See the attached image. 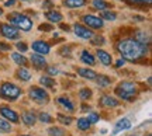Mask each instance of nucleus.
<instances>
[{
	"mask_svg": "<svg viewBox=\"0 0 152 136\" xmlns=\"http://www.w3.org/2000/svg\"><path fill=\"white\" fill-rule=\"evenodd\" d=\"M96 82H97V84L100 87H107L110 83H111V80L107 76H96Z\"/></svg>",
	"mask_w": 152,
	"mask_h": 136,
	"instance_id": "cd10ccee",
	"label": "nucleus"
},
{
	"mask_svg": "<svg viewBox=\"0 0 152 136\" xmlns=\"http://www.w3.org/2000/svg\"><path fill=\"white\" fill-rule=\"evenodd\" d=\"M138 93V87H137L135 83L131 82H123L120 83L117 88H115V94L118 95L120 98L123 100H127V101H134V97Z\"/></svg>",
	"mask_w": 152,
	"mask_h": 136,
	"instance_id": "f03ea898",
	"label": "nucleus"
},
{
	"mask_svg": "<svg viewBox=\"0 0 152 136\" xmlns=\"http://www.w3.org/2000/svg\"><path fill=\"white\" fill-rule=\"evenodd\" d=\"M42 6H44V7H51V6H52V3H51L49 0H47V1H44V3H42Z\"/></svg>",
	"mask_w": 152,
	"mask_h": 136,
	"instance_id": "c03bdc74",
	"label": "nucleus"
},
{
	"mask_svg": "<svg viewBox=\"0 0 152 136\" xmlns=\"http://www.w3.org/2000/svg\"><path fill=\"white\" fill-rule=\"evenodd\" d=\"M23 1H28V0H23Z\"/></svg>",
	"mask_w": 152,
	"mask_h": 136,
	"instance_id": "8fccbe9b",
	"label": "nucleus"
},
{
	"mask_svg": "<svg viewBox=\"0 0 152 136\" xmlns=\"http://www.w3.org/2000/svg\"><path fill=\"white\" fill-rule=\"evenodd\" d=\"M82 109H83V111H87V109H89V107H87V105H83V107H82Z\"/></svg>",
	"mask_w": 152,
	"mask_h": 136,
	"instance_id": "49530a36",
	"label": "nucleus"
},
{
	"mask_svg": "<svg viewBox=\"0 0 152 136\" xmlns=\"http://www.w3.org/2000/svg\"><path fill=\"white\" fill-rule=\"evenodd\" d=\"M100 18L102 20H107V21H114L117 18V14L113 13V11H109V10H103L102 14H100Z\"/></svg>",
	"mask_w": 152,
	"mask_h": 136,
	"instance_id": "a878e982",
	"label": "nucleus"
},
{
	"mask_svg": "<svg viewBox=\"0 0 152 136\" xmlns=\"http://www.w3.org/2000/svg\"><path fill=\"white\" fill-rule=\"evenodd\" d=\"M90 126H92V124L87 121V118H79V119H77V129H80V131H87Z\"/></svg>",
	"mask_w": 152,
	"mask_h": 136,
	"instance_id": "bb28decb",
	"label": "nucleus"
},
{
	"mask_svg": "<svg viewBox=\"0 0 152 136\" xmlns=\"http://www.w3.org/2000/svg\"><path fill=\"white\" fill-rule=\"evenodd\" d=\"M21 119H23V122H24L26 125L33 126L34 124H35V121H37V116L34 115L33 111H26V112L21 115Z\"/></svg>",
	"mask_w": 152,
	"mask_h": 136,
	"instance_id": "2eb2a0df",
	"label": "nucleus"
},
{
	"mask_svg": "<svg viewBox=\"0 0 152 136\" xmlns=\"http://www.w3.org/2000/svg\"><path fill=\"white\" fill-rule=\"evenodd\" d=\"M31 62H33V65L35 66L37 69H42V67L47 66V60H45V58L39 54H33L31 55Z\"/></svg>",
	"mask_w": 152,
	"mask_h": 136,
	"instance_id": "ddd939ff",
	"label": "nucleus"
},
{
	"mask_svg": "<svg viewBox=\"0 0 152 136\" xmlns=\"http://www.w3.org/2000/svg\"><path fill=\"white\" fill-rule=\"evenodd\" d=\"M38 118H39V121L42 122V124H51L52 122V116L49 114H47V112H41V114L38 115Z\"/></svg>",
	"mask_w": 152,
	"mask_h": 136,
	"instance_id": "473e14b6",
	"label": "nucleus"
},
{
	"mask_svg": "<svg viewBox=\"0 0 152 136\" xmlns=\"http://www.w3.org/2000/svg\"><path fill=\"white\" fill-rule=\"evenodd\" d=\"M131 128V122L130 119H127V118H123V119H120L117 124H115V128H114V131L111 135H117L120 131H127V129H130Z\"/></svg>",
	"mask_w": 152,
	"mask_h": 136,
	"instance_id": "f8f14e48",
	"label": "nucleus"
},
{
	"mask_svg": "<svg viewBox=\"0 0 152 136\" xmlns=\"http://www.w3.org/2000/svg\"><path fill=\"white\" fill-rule=\"evenodd\" d=\"M48 135L49 136H65V131L62 128L54 126V128H49L48 129Z\"/></svg>",
	"mask_w": 152,
	"mask_h": 136,
	"instance_id": "c85d7f7f",
	"label": "nucleus"
},
{
	"mask_svg": "<svg viewBox=\"0 0 152 136\" xmlns=\"http://www.w3.org/2000/svg\"><path fill=\"white\" fill-rule=\"evenodd\" d=\"M33 49L39 55H48L49 51H51V46H49L48 42H45V41H35L33 42Z\"/></svg>",
	"mask_w": 152,
	"mask_h": 136,
	"instance_id": "9d476101",
	"label": "nucleus"
},
{
	"mask_svg": "<svg viewBox=\"0 0 152 136\" xmlns=\"http://www.w3.org/2000/svg\"><path fill=\"white\" fill-rule=\"evenodd\" d=\"M10 45H6L4 42H0V51H10Z\"/></svg>",
	"mask_w": 152,
	"mask_h": 136,
	"instance_id": "58836bf2",
	"label": "nucleus"
},
{
	"mask_svg": "<svg viewBox=\"0 0 152 136\" xmlns=\"http://www.w3.org/2000/svg\"><path fill=\"white\" fill-rule=\"evenodd\" d=\"M39 30H41V31H51V30H52V27H51V25H39Z\"/></svg>",
	"mask_w": 152,
	"mask_h": 136,
	"instance_id": "a19ab883",
	"label": "nucleus"
},
{
	"mask_svg": "<svg viewBox=\"0 0 152 136\" xmlns=\"http://www.w3.org/2000/svg\"><path fill=\"white\" fill-rule=\"evenodd\" d=\"M4 4H6V7H13V6L16 4V0H7Z\"/></svg>",
	"mask_w": 152,
	"mask_h": 136,
	"instance_id": "79ce46f5",
	"label": "nucleus"
},
{
	"mask_svg": "<svg viewBox=\"0 0 152 136\" xmlns=\"http://www.w3.org/2000/svg\"><path fill=\"white\" fill-rule=\"evenodd\" d=\"M17 77H18L20 80H23V82H28V80L31 79V73H30L26 67H21V69H18V72H17Z\"/></svg>",
	"mask_w": 152,
	"mask_h": 136,
	"instance_id": "5701e85b",
	"label": "nucleus"
},
{
	"mask_svg": "<svg viewBox=\"0 0 152 136\" xmlns=\"http://www.w3.org/2000/svg\"><path fill=\"white\" fill-rule=\"evenodd\" d=\"M0 34L7 39H17L20 37V33L16 27L11 24H0Z\"/></svg>",
	"mask_w": 152,
	"mask_h": 136,
	"instance_id": "423d86ee",
	"label": "nucleus"
},
{
	"mask_svg": "<svg viewBox=\"0 0 152 136\" xmlns=\"http://www.w3.org/2000/svg\"><path fill=\"white\" fill-rule=\"evenodd\" d=\"M79 97H80V100H83V101L89 100V98L92 97V90H89V88H82L80 91H79Z\"/></svg>",
	"mask_w": 152,
	"mask_h": 136,
	"instance_id": "7c9ffc66",
	"label": "nucleus"
},
{
	"mask_svg": "<svg viewBox=\"0 0 152 136\" xmlns=\"http://www.w3.org/2000/svg\"><path fill=\"white\" fill-rule=\"evenodd\" d=\"M100 104L103 107H107V108H113V107H117L120 103H118V100H115L111 95H103V97L100 98Z\"/></svg>",
	"mask_w": 152,
	"mask_h": 136,
	"instance_id": "4468645a",
	"label": "nucleus"
},
{
	"mask_svg": "<svg viewBox=\"0 0 152 136\" xmlns=\"http://www.w3.org/2000/svg\"><path fill=\"white\" fill-rule=\"evenodd\" d=\"M56 119L59 121L61 124H64V125H71L72 122H73V118H72V116H65V115H62V114H58Z\"/></svg>",
	"mask_w": 152,
	"mask_h": 136,
	"instance_id": "c756f323",
	"label": "nucleus"
},
{
	"mask_svg": "<svg viewBox=\"0 0 152 136\" xmlns=\"http://www.w3.org/2000/svg\"><path fill=\"white\" fill-rule=\"evenodd\" d=\"M96 55H97L99 60H100V62H102L104 66H110V65H111L113 58H111V55H110L109 52H106V51H103V49H97Z\"/></svg>",
	"mask_w": 152,
	"mask_h": 136,
	"instance_id": "9b49d317",
	"label": "nucleus"
},
{
	"mask_svg": "<svg viewBox=\"0 0 152 136\" xmlns=\"http://www.w3.org/2000/svg\"><path fill=\"white\" fill-rule=\"evenodd\" d=\"M16 48L18 49V51H21V52H26L28 49V46L24 44V42H18V44H16Z\"/></svg>",
	"mask_w": 152,
	"mask_h": 136,
	"instance_id": "4c0bfd02",
	"label": "nucleus"
},
{
	"mask_svg": "<svg viewBox=\"0 0 152 136\" xmlns=\"http://www.w3.org/2000/svg\"><path fill=\"white\" fill-rule=\"evenodd\" d=\"M21 94V88L13 84V83L6 82L0 86V97H3L7 101H16Z\"/></svg>",
	"mask_w": 152,
	"mask_h": 136,
	"instance_id": "20e7f679",
	"label": "nucleus"
},
{
	"mask_svg": "<svg viewBox=\"0 0 152 136\" xmlns=\"http://www.w3.org/2000/svg\"><path fill=\"white\" fill-rule=\"evenodd\" d=\"M45 17H47V20L51 22H61L62 18H64V16L61 14L59 11H55V10L47 11V13H45Z\"/></svg>",
	"mask_w": 152,
	"mask_h": 136,
	"instance_id": "f3484780",
	"label": "nucleus"
},
{
	"mask_svg": "<svg viewBox=\"0 0 152 136\" xmlns=\"http://www.w3.org/2000/svg\"><path fill=\"white\" fill-rule=\"evenodd\" d=\"M124 63H125L124 59H118L115 62V67H121V66H124Z\"/></svg>",
	"mask_w": 152,
	"mask_h": 136,
	"instance_id": "37998d69",
	"label": "nucleus"
},
{
	"mask_svg": "<svg viewBox=\"0 0 152 136\" xmlns=\"http://www.w3.org/2000/svg\"><path fill=\"white\" fill-rule=\"evenodd\" d=\"M0 114H1V116H4V119L10 121V122H13V124H18V115L16 114V111H13L11 108H9V107H0Z\"/></svg>",
	"mask_w": 152,
	"mask_h": 136,
	"instance_id": "1a4fd4ad",
	"label": "nucleus"
},
{
	"mask_svg": "<svg viewBox=\"0 0 152 136\" xmlns=\"http://www.w3.org/2000/svg\"><path fill=\"white\" fill-rule=\"evenodd\" d=\"M148 136H151V135H148Z\"/></svg>",
	"mask_w": 152,
	"mask_h": 136,
	"instance_id": "3c124183",
	"label": "nucleus"
},
{
	"mask_svg": "<svg viewBox=\"0 0 152 136\" xmlns=\"http://www.w3.org/2000/svg\"><path fill=\"white\" fill-rule=\"evenodd\" d=\"M93 7L96 9V10H107L110 7V4L107 1H104V0H93Z\"/></svg>",
	"mask_w": 152,
	"mask_h": 136,
	"instance_id": "393cba45",
	"label": "nucleus"
},
{
	"mask_svg": "<svg viewBox=\"0 0 152 136\" xmlns=\"http://www.w3.org/2000/svg\"><path fill=\"white\" fill-rule=\"evenodd\" d=\"M11 125L7 119H0V132H10Z\"/></svg>",
	"mask_w": 152,
	"mask_h": 136,
	"instance_id": "2f4dec72",
	"label": "nucleus"
},
{
	"mask_svg": "<svg viewBox=\"0 0 152 136\" xmlns=\"http://www.w3.org/2000/svg\"><path fill=\"white\" fill-rule=\"evenodd\" d=\"M11 58H13V60L16 62L17 65L24 66V67L28 65V60L26 59V56L21 54H18V52H13V54H11Z\"/></svg>",
	"mask_w": 152,
	"mask_h": 136,
	"instance_id": "412c9836",
	"label": "nucleus"
},
{
	"mask_svg": "<svg viewBox=\"0 0 152 136\" xmlns=\"http://www.w3.org/2000/svg\"><path fill=\"white\" fill-rule=\"evenodd\" d=\"M39 83L42 84L44 87H48V88H52L55 86V80L52 79V77H49V76L39 77Z\"/></svg>",
	"mask_w": 152,
	"mask_h": 136,
	"instance_id": "b1692460",
	"label": "nucleus"
},
{
	"mask_svg": "<svg viewBox=\"0 0 152 136\" xmlns=\"http://www.w3.org/2000/svg\"><path fill=\"white\" fill-rule=\"evenodd\" d=\"M130 1H132V3H141V4H145V3L149 4L152 0H130Z\"/></svg>",
	"mask_w": 152,
	"mask_h": 136,
	"instance_id": "ea45409f",
	"label": "nucleus"
},
{
	"mask_svg": "<svg viewBox=\"0 0 152 136\" xmlns=\"http://www.w3.org/2000/svg\"><path fill=\"white\" fill-rule=\"evenodd\" d=\"M80 60L83 62V63H86V65H90V66H93L94 63H96V59H94V56H93L89 51H83L82 52V56H80Z\"/></svg>",
	"mask_w": 152,
	"mask_h": 136,
	"instance_id": "6ab92c4d",
	"label": "nucleus"
},
{
	"mask_svg": "<svg viewBox=\"0 0 152 136\" xmlns=\"http://www.w3.org/2000/svg\"><path fill=\"white\" fill-rule=\"evenodd\" d=\"M20 136H28V135H20Z\"/></svg>",
	"mask_w": 152,
	"mask_h": 136,
	"instance_id": "09e8293b",
	"label": "nucleus"
},
{
	"mask_svg": "<svg viewBox=\"0 0 152 136\" xmlns=\"http://www.w3.org/2000/svg\"><path fill=\"white\" fill-rule=\"evenodd\" d=\"M30 98L35 101L37 104H47L49 101V95L48 93L45 91L44 88H39V87H31L30 88Z\"/></svg>",
	"mask_w": 152,
	"mask_h": 136,
	"instance_id": "39448f33",
	"label": "nucleus"
},
{
	"mask_svg": "<svg viewBox=\"0 0 152 136\" xmlns=\"http://www.w3.org/2000/svg\"><path fill=\"white\" fill-rule=\"evenodd\" d=\"M73 31H75V34L77 37H80V38H83V39H92L93 37H94L92 31L87 27L82 25V24H75V25H73Z\"/></svg>",
	"mask_w": 152,
	"mask_h": 136,
	"instance_id": "6e6552de",
	"label": "nucleus"
},
{
	"mask_svg": "<svg viewBox=\"0 0 152 136\" xmlns=\"http://www.w3.org/2000/svg\"><path fill=\"white\" fill-rule=\"evenodd\" d=\"M61 55L62 56H71V48L69 46H64L61 49Z\"/></svg>",
	"mask_w": 152,
	"mask_h": 136,
	"instance_id": "e433bc0d",
	"label": "nucleus"
},
{
	"mask_svg": "<svg viewBox=\"0 0 152 136\" xmlns=\"http://www.w3.org/2000/svg\"><path fill=\"white\" fill-rule=\"evenodd\" d=\"M134 20H137V21H144V17H138V16H135V17H134Z\"/></svg>",
	"mask_w": 152,
	"mask_h": 136,
	"instance_id": "a18cd8bd",
	"label": "nucleus"
},
{
	"mask_svg": "<svg viewBox=\"0 0 152 136\" xmlns=\"http://www.w3.org/2000/svg\"><path fill=\"white\" fill-rule=\"evenodd\" d=\"M86 4V0H64V6L68 9H77Z\"/></svg>",
	"mask_w": 152,
	"mask_h": 136,
	"instance_id": "aec40b11",
	"label": "nucleus"
},
{
	"mask_svg": "<svg viewBox=\"0 0 152 136\" xmlns=\"http://www.w3.org/2000/svg\"><path fill=\"white\" fill-rule=\"evenodd\" d=\"M87 121H89L90 124H97L99 122V114H96V112H90L89 116H87Z\"/></svg>",
	"mask_w": 152,
	"mask_h": 136,
	"instance_id": "72a5a7b5",
	"label": "nucleus"
},
{
	"mask_svg": "<svg viewBox=\"0 0 152 136\" xmlns=\"http://www.w3.org/2000/svg\"><path fill=\"white\" fill-rule=\"evenodd\" d=\"M47 72H48V75H51V76H55V75L59 73V70H58L55 66H49V67H47Z\"/></svg>",
	"mask_w": 152,
	"mask_h": 136,
	"instance_id": "c9c22d12",
	"label": "nucleus"
},
{
	"mask_svg": "<svg viewBox=\"0 0 152 136\" xmlns=\"http://www.w3.org/2000/svg\"><path fill=\"white\" fill-rule=\"evenodd\" d=\"M92 44L96 45V46H97V45H103L104 44V38H103V37H100V35H97L96 38H93Z\"/></svg>",
	"mask_w": 152,
	"mask_h": 136,
	"instance_id": "f704fd0d",
	"label": "nucleus"
},
{
	"mask_svg": "<svg viewBox=\"0 0 152 136\" xmlns=\"http://www.w3.org/2000/svg\"><path fill=\"white\" fill-rule=\"evenodd\" d=\"M82 20H83V22L86 24L87 27L94 28V30H99V28H102L104 25V21L100 18V17L92 16V14H86V16H83Z\"/></svg>",
	"mask_w": 152,
	"mask_h": 136,
	"instance_id": "0eeeda50",
	"label": "nucleus"
},
{
	"mask_svg": "<svg viewBox=\"0 0 152 136\" xmlns=\"http://www.w3.org/2000/svg\"><path fill=\"white\" fill-rule=\"evenodd\" d=\"M77 73H79V76L83 77V79H87V80H94L96 79V72L92 70V69H85V67H80V69H77Z\"/></svg>",
	"mask_w": 152,
	"mask_h": 136,
	"instance_id": "dca6fc26",
	"label": "nucleus"
},
{
	"mask_svg": "<svg viewBox=\"0 0 152 136\" xmlns=\"http://www.w3.org/2000/svg\"><path fill=\"white\" fill-rule=\"evenodd\" d=\"M9 21L13 27H16L17 30H21V31H30L33 28V21L28 18L27 16H24L21 13H11L10 16L7 17Z\"/></svg>",
	"mask_w": 152,
	"mask_h": 136,
	"instance_id": "7ed1b4c3",
	"label": "nucleus"
},
{
	"mask_svg": "<svg viewBox=\"0 0 152 136\" xmlns=\"http://www.w3.org/2000/svg\"><path fill=\"white\" fill-rule=\"evenodd\" d=\"M117 51L127 60H138L148 54V45L141 44L134 38L123 39L117 44Z\"/></svg>",
	"mask_w": 152,
	"mask_h": 136,
	"instance_id": "f257e3e1",
	"label": "nucleus"
},
{
	"mask_svg": "<svg viewBox=\"0 0 152 136\" xmlns=\"http://www.w3.org/2000/svg\"><path fill=\"white\" fill-rule=\"evenodd\" d=\"M56 101H58V104H59V105H62V107H64L66 111H69V112H72V111L75 109V105H73V103H72L69 98H66V97H59L58 100H56Z\"/></svg>",
	"mask_w": 152,
	"mask_h": 136,
	"instance_id": "a211bd4d",
	"label": "nucleus"
},
{
	"mask_svg": "<svg viewBox=\"0 0 152 136\" xmlns=\"http://www.w3.org/2000/svg\"><path fill=\"white\" fill-rule=\"evenodd\" d=\"M134 39L138 41V42H141V44L149 45V35H148L147 33H144V31H137Z\"/></svg>",
	"mask_w": 152,
	"mask_h": 136,
	"instance_id": "4be33fe9",
	"label": "nucleus"
},
{
	"mask_svg": "<svg viewBox=\"0 0 152 136\" xmlns=\"http://www.w3.org/2000/svg\"><path fill=\"white\" fill-rule=\"evenodd\" d=\"M0 16H3V10H1V7H0Z\"/></svg>",
	"mask_w": 152,
	"mask_h": 136,
	"instance_id": "de8ad7c7",
	"label": "nucleus"
}]
</instances>
